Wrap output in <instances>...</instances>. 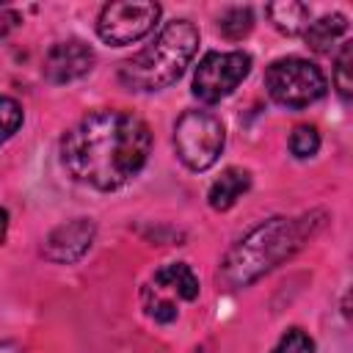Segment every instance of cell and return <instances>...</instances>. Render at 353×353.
I'll list each match as a JSON object with an SVG mask.
<instances>
[{
	"label": "cell",
	"instance_id": "obj_19",
	"mask_svg": "<svg viewBox=\"0 0 353 353\" xmlns=\"http://www.w3.org/2000/svg\"><path fill=\"white\" fill-rule=\"evenodd\" d=\"M6 229H8V212L0 207V243L6 240Z\"/></svg>",
	"mask_w": 353,
	"mask_h": 353
},
{
	"label": "cell",
	"instance_id": "obj_16",
	"mask_svg": "<svg viewBox=\"0 0 353 353\" xmlns=\"http://www.w3.org/2000/svg\"><path fill=\"white\" fill-rule=\"evenodd\" d=\"M350 61H353V41H345L339 55H336V69H334V83L339 94L347 99L353 94V80H350Z\"/></svg>",
	"mask_w": 353,
	"mask_h": 353
},
{
	"label": "cell",
	"instance_id": "obj_7",
	"mask_svg": "<svg viewBox=\"0 0 353 353\" xmlns=\"http://www.w3.org/2000/svg\"><path fill=\"white\" fill-rule=\"evenodd\" d=\"M251 72V55H245L243 50H232V52H207L193 74V94L207 102L215 105L223 97H229Z\"/></svg>",
	"mask_w": 353,
	"mask_h": 353
},
{
	"label": "cell",
	"instance_id": "obj_17",
	"mask_svg": "<svg viewBox=\"0 0 353 353\" xmlns=\"http://www.w3.org/2000/svg\"><path fill=\"white\" fill-rule=\"evenodd\" d=\"M22 124V108L11 97H0V143L8 141Z\"/></svg>",
	"mask_w": 353,
	"mask_h": 353
},
{
	"label": "cell",
	"instance_id": "obj_11",
	"mask_svg": "<svg viewBox=\"0 0 353 353\" xmlns=\"http://www.w3.org/2000/svg\"><path fill=\"white\" fill-rule=\"evenodd\" d=\"M248 188H251V174H248L245 168H226V171L212 182V188H210V193H207V201H210L212 210L223 212V210L234 207V201H237Z\"/></svg>",
	"mask_w": 353,
	"mask_h": 353
},
{
	"label": "cell",
	"instance_id": "obj_20",
	"mask_svg": "<svg viewBox=\"0 0 353 353\" xmlns=\"http://www.w3.org/2000/svg\"><path fill=\"white\" fill-rule=\"evenodd\" d=\"M0 353H19L17 347H11V345H0Z\"/></svg>",
	"mask_w": 353,
	"mask_h": 353
},
{
	"label": "cell",
	"instance_id": "obj_5",
	"mask_svg": "<svg viewBox=\"0 0 353 353\" xmlns=\"http://www.w3.org/2000/svg\"><path fill=\"white\" fill-rule=\"evenodd\" d=\"M325 74L306 58H279L265 72V88L273 102L290 110L309 108L325 94Z\"/></svg>",
	"mask_w": 353,
	"mask_h": 353
},
{
	"label": "cell",
	"instance_id": "obj_10",
	"mask_svg": "<svg viewBox=\"0 0 353 353\" xmlns=\"http://www.w3.org/2000/svg\"><path fill=\"white\" fill-rule=\"evenodd\" d=\"M94 66V50L77 39L58 41L44 58V77L50 83H69L83 77Z\"/></svg>",
	"mask_w": 353,
	"mask_h": 353
},
{
	"label": "cell",
	"instance_id": "obj_15",
	"mask_svg": "<svg viewBox=\"0 0 353 353\" xmlns=\"http://www.w3.org/2000/svg\"><path fill=\"white\" fill-rule=\"evenodd\" d=\"M317 149H320V132L314 127L301 124V127L292 130V135H290V152L295 157H301V160L303 157H312V154H317Z\"/></svg>",
	"mask_w": 353,
	"mask_h": 353
},
{
	"label": "cell",
	"instance_id": "obj_4",
	"mask_svg": "<svg viewBox=\"0 0 353 353\" xmlns=\"http://www.w3.org/2000/svg\"><path fill=\"white\" fill-rule=\"evenodd\" d=\"M226 143L223 124L210 110H185L174 124L176 157L190 171H207L218 163Z\"/></svg>",
	"mask_w": 353,
	"mask_h": 353
},
{
	"label": "cell",
	"instance_id": "obj_12",
	"mask_svg": "<svg viewBox=\"0 0 353 353\" xmlns=\"http://www.w3.org/2000/svg\"><path fill=\"white\" fill-rule=\"evenodd\" d=\"M268 17L270 22L276 25V30L287 33V36H295V33H303L309 28V6L303 3H295V0H281V3H270L268 6Z\"/></svg>",
	"mask_w": 353,
	"mask_h": 353
},
{
	"label": "cell",
	"instance_id": "obj_1",
	"mask_svg": "<svg viewBox=\"0 0 353 353\" xmlns=\"http://www.w3.org/2000/svg\"><path fill=\"white\" fill-rule=\"evenodd\" d=\"M152 132L143 119L127 110H94L83 116L61 141V163L72 179L116 190L146 165Z\"/></svg>",
	"mask_w": 353,
	"mask_h": 353
},
{
	"label": "cell",
	"instance_id": "obj_13",
	"mask_svg": "<svg viewBox=\"0 0 353 353\" xmlns=\"http://www.w3.org/2000/svg\"><path fill=\"white\" fill-rule=\"evenodd\" d=\"M345 30H347V19L342 14H331V17H320L317 22H309V28L303 33H306V41L314 52H331L334 41Z\"/></svg>",
	"mask_w": 353,
	"mask_h": 353
},
{
	"label": "cell",
	"instance_id": "obj_2",
	"mask_svg": "<svg viewBox=\"0 0 353 353\" xmlns=\"http://www.w3.org/2000/svg\"><path fill=\"white\" fill-rule=\"evenodd\" d=\"M320 226L314 215L303 218H270L254 232H248L223 259L221 276L229 287H245L262 273L273 270L279 262L290 259Z\"/></svg>",
	"mask_w": 353,
	"mask_h": 353
},
{
	"label": "cell",
	"instance_id": "obj_9",
	"mask_svg": "<svg viewBox=\"0 0 353 353\" xmlns=\"http://www.w3.org/2000/svg\"><path fill=\"white\" fill-rule=\"evenodd\" d=\"M94 223L88 218H74L58 229H52L44 240V256L50 262H58V265H69V262H77L94 243Z\"/></svg>",
	"mask_w": 353,
	"mask_h": 353
},
{
	"label": "cell",
	"instance_id": "obj_6",
	"mask_svg": "<svg viewBox=\"0 0 353 353\" xmlns=\"http://www.w3.org/2000/svg\"><path fill=\"white\" fill-rule=\"evenodd\" d=\"M199 295V279L185 262H171L160 268L143 287V309L157 323L176 320L179 301H193Z\"/></svg>",
	"mask_w": 353,
	"mask_h": 353
},
{
	"label": "cell",
	"instance_id": "obj_14",
	"mask_svg": "<svg viewBox=\"0 0 353 353\" xmlns=\"http://www.w3.org/2000/svg\"><path fill=\"white\" fill-rule=\"evenodd\" d=\"M218 28H221V33H223L226 39L237 41V39H243V36L251 33V28H254V14H251V8H229V11L221 17Z\"/></svg>",
	"mask_w": 353,
	"mask_h": 353
},
{
	"label": "cell",
	"instance_id": "obj_18",
	"mask_svg": "<svg viewBox=\"0 0 353 353\" xmlns=\"http://www.w3.org/2000/svg\"><path fill=\"white\" fill-rule=\"evenodd\" d=\"M273 353H314V342L309 339V334H303L301 328H290L279 345L273 347Z\"/></svg>",
	"mask_w": 353,
	"mask_h": 353
},
{
	"label": "cell",
	"instance_id": "obj_8",
	"mask_svg": "<svg viewBox=\"0 0 353 353\" xmlns=\"http://www.w3.org/2000/svg\"><path fill=\"white\" fill-rule=\"evenodd\" d=\"M160 17V6L149 0H124V3H108L99 11L97 33L105 44L124 47L138 39H143Z\"/></svg>",
	"mask_w": 353,
	"mask_h": 353
},
{
	"label": "cell",
	"instance_id": "obj_3",
	"mask_svg": "<svg viewBox=\"0 0 353 353\" xmlns=\"http://www.w3.org/2000/svg\"><path fill=\"white\" fill-rule=\"evenodd\" d=\"M199 50V30L188 19L168 22L157 39L127 58L119 69V80L132 91H160L182 77Z\"/></svg>",
	"mask_w": 353,
	"mask_h": 353
}]
</instances>
